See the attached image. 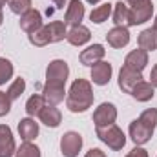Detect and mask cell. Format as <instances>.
<instances>
[{"label":"cell","instance_id":"cell-23","mask_svg":"<svg viewBox=\"0 0 157 157\" xmlns=\"http://www.w3.org/2000/svg\"><path fill=\"white\" fill-rule=\"evenodd\" d=\"M137 44L144 51H154V49H157V29L148 28V29L141 31V35L137 39Z\"/></svg>","mask_w":157,"mask_h":157},{"label":"cell","instance_id":"cell-36","mask_svg":"<svg viewBox=\"0 0 157 157\" xmlns=\"http://www.w3.org/2000/svg\"><path fill=\"white\" fill-rule=\"evenodd\" d=\"M51 2H53V4H55L59 9H62V7L66 6V2H68V0H51Z\"/></svg>","mask_w":157,"mask_h":157},{"label":"cell","instance_id":"cell-4","mask_svg":"<svg viewBox=\"0 0 157 157\" xmlns=\"http://www.w3.org/2000/svg\"><path fill=\"white\" fill-rule=\"evenodd\" d=\"M152 13H154L152 0H144V2H139L135 6H130V28L148 22L152 18Z\"/></svg>","mask_w":157,"mask_h":157},{"label":"cell","instance_id":"cell-37","mask_svg":"<svg viewBox=\"0 0 157 157\" xmlns=\"http://www.w3.org/2000/svg\"><path fill=\"white\" fill-rule=\"evenodd\" d=\"M128 6H135V4H139V2H144V0H124Z\"/></svg>","mask_w":157,"mask_h":157},{"label":"cell","instance_id":"cell-29","mask_svg":"<svg viewBox=\"0 0 157 157\" xmlns=\"http://www.w3.org/2000/svg\"><path fill=\"white\" fill-rule=\"evenodd\" d=\"M13 73H15V68H13L11 60L0 57V86L9 82V78L13 77Z\"/></svg>","mask_w":157,"mask_h":157},{"label":"cell","instance_id":"cell-35","mask_svg":"<svg viewBox=\"0 0 157 157\" xmlns=\"http://www.w3.org/2000/svg\"><path fill=\"white\" fill-rule=\"evenodd\" d=\"M150 84H152L154 88H157V64L152 68V73H150Z\"/></svg>","mask_w":157,"mask_h":157},{"label":"cell","instance_id":"cell-7","mask_svg":"<svg viewBox=\"0 0 157 157\" xmlns=\"http://www.w3.org/2000/svg\"><path fill=\"white\" fill-rule=\"evenodd\" d=\"M117 121V108L112 102H102L95 108L93 112V122L95 126H108V124H115Z\"/></svg>","mask_w":157,"mask_h":157},{"label":"cell","instance_id":"cell-12","mask_svg":"<svg viewBox=\"0 0 157 157\" xmlns=\"http://www.w3.org/2000/svg\"><path fill=\"white\" fill-rule=\"evenodd\" d=\"M112 73H113L112 64L106 60H101L91 66V82L97 86H106L112 80Z\"/></svg>","mask_w":157,"mask_h":157},{"label":"cell","instance_id":"cell-15","mask_svg":"<svg viewBox=\"0 0 157 157\" xmlns=\"http://www.w3.org/2000/svg\"><path fill=\"white\" fill-rule=\"evenodd\" d=\"M106 40L112 48L115 49H122L130 44V31L128 28H121V26H115L112 28L108 33H106Z\"/></svg>","mask_w":157,"mask_h":157},{"label":"cell","instance_id":"cell-13","mask_svg":"<svg viewBox=\"0 0 157 157\" xmlns=\"http://www.w3.org/2000/svg\"><path fill=\"white\" fill-rule=\"evenodd\" d=\"M17 152L13 132L7 124H0V157H13Z\"/></svg>","mask_w":157,"mask_h":157},{"label":"cell","instance_id":"cell-10","mask_svg":"<svg viewBox=\"0 0 157 157\" xmlns=\"http://www.w3.org/2000/svg\"><path fill=\"white\" fill-rule=\"evenodd\" d=\"M104 55H106V49H104L102 44H91V46H88L86 49L80 51L78 60H80L82 66H90V68H91L93 64L101 62V60L104 59Z\"/></svg>","mask_w":157,"mask_h":157},{"label":"cell","instance_id":"cell-40","mask_svg":"<svg viewBox=\"0 0 157 157\" xmlns=\"http://www.w3.org/2000/svg\"><path fill=\"white\" fill-rule=\"evenodd\" d=\"M2 22H4V15H2V9H0V26H2Z\"/></svg>","mask_w":157,"mask_h":157},{"label":"cell","instance_id":"cell-34","mask_svg":"<svg viewBox=\"0 0 157 157\" xmlns=\"http://www.w3.org/2000/svg\"><path fill=\"white\" fill-rule=\"evenodd\" d=\"M84 157H108V155H106L101 148H91L90 152H86V155Z\"/></svg>","mask_w":157,"mask_h":157},{"label":"cell","instance_id":"cell-41","mask_svg":"<svg viewBox=\"0 0 157 157\" xmlns=\"http://www.w3.org/2000/svg\"><path fill=\"white\" fill-rule=\"evenodd\" d=\"M154 29H157V15H155V20H154Z\"/></svg>","mask_w":157,"mask_h":157},{"label":"cell","instance_id":"cell-26","mask_svg":"<svg viewBox=\"0 0 157 157\" xmlns=\"http://www.w3.org/2000/svg\"><path fill=\"white\" fill-rule=\"evenodd\" d=\"M24 91H26V80H24L22 77H18V78H15V80L9 84V88H7L6 93H7V97H9L11 102H13V101H17Z\"/></svg>","mask_w":157,"mask_h":157},{"label":"cell","instance_id":"cell-8","mask_svg":"<svg viewBox=\"0 0 157 157\" xmlns=\"http://www.w3.org/2000/svg\"><path fill=\"white\" fill-rule=\"evenodd\" d=\"M42 95L46 99V104L48 106H57L64 101V97L68 95L66 93V84H60V82H48L44 84L42 88Z\"/></svg>","mask_w":157,"mask_h":157},{"label":"cell","instance_id":"cell-39","mask_svg":"<svg viewBox=\"0 0 157 157\" xmlns=\"http://www.w3.org/2000/svg\"><path fill=\"white\" fill-rule=\"evenodd\" d=\"M6 2H7V0H0V9H2V7L6 6Z\"/></svg>","mask_w":157,"mask_h":157},{"label":"cell","instance_id":"cell-5","mask_svg":"<svg viewBox=\"0 0 157 157\" xmlns=\"http://www.w3.org/2000/svg\"><path fill=\"white\" fill-rule=\"evenodd\" d=\"M128 132H130V139L135 143V146H143V144H146V143L154 137V128L146 126L141 119L132 121Z\"/></svg>","mask_w":157,"mask_h":157},{"label":"cell","instance_id":"cell-2","mask_svg":"<svg viewBox=\"0 0 157 157\" xmlns=\"http://www.w3.org/2000/svg\"><path fill=\"white\" fill-rule=\"evenodd\" d=\"M95 133H97L99 141H102L108 148H112V150H115V152L122 150L124 144H126V135H124V132L119 128L117 124L99 126V128L95 130Z\"/></svg>","mask_w":157,"mask_h":157},{"label":"cell","instance_id":"cell-17","mask_svg":"<svg viewBox=\"0 0 157 157\" xmlns=\"http://www.w3.org/2000/svg\"><path fill=\"white\" fill-rule=\"evenodd\" d=\"M18 135L22 141L31 143L39 137V122H35L33 117H24L18 122Z\"/></svg>","mask_w":157,"mask_h":157},{"label":"cell","instance_id":"cell-11","mask_svg":"<svg viewBox=\"0 0 157 157\" xmlns=\"http://www.w3.org/2000/svg\"><path fill=\"white\" fill-rule=\"evenodd\" d=\"M86 9L84 4L80 0H70L68 7H66V15H64V24L66 26H80V22L84 20Z\"/></svg>","mask_w":157,"mask_h":157},{"label":"cell","instance_id":"cell-27","mask_svg":"<svg viewBox=\"0 0 157 157\" xmlns=\"http://www.w3.org/2000/svg\"><path fill=\"white\" fill-rule=\"evenodd\" d=\"M15 157H40V148L33 143H22L20 148H17Z\"/></svg>","mask_w":157,"mask_h":157},{"label":"cell","instance_id":"cell-16","mask_svg":"<svg viewBox=\"0 0 157 157\" xmlns=\"http://www.w3.org/2000/svg\"><path fill=\"white\" fill-rule=\"evenodd\" d=\"M146 64H148V51H144V49H141V48L130 51V53L126 55V59H124V66H126V68L135 70V71H141V73H143V70L146 68Z\"/></svg>","mask_w":157,"mask_h":157},{"label":"cell","instance_id":"cell-32","mask_svg":"<svg viewBox=\"0 0 157 157\" xmlns=\"http://www.w3.org/2000/svg\"><path fill=\"white\" fill-rule=\"evenodd\" d=\"M11 112V99L7 97L6 91H0V117L7 115Z\"/></svg>","mask_w":157,"mask_h":157},{"label":"cell","instance_id":"cell-25","mask_svg":"<svg viewBox=\"0 0 157 157\" xmlns=\"http://www.w3.org/2000/svg\"><path fill=\"white\" fill-rule=\"evenodd\" d=\"M44 106H48V104H46V99H44L42 93L31 95V97L28 99V102H26V113H28V117H39L40 110H42Z\"/></svg>","mask_w":157,"mask_h":157},{"label":"cell","instance_id":"cell-14","mask_svg":"<svg viewBox=\"0 0 157 157\" xmlns=\"http://www.w3.org/2000/svg\"><path fill=\"white\" fill-rule=\"evenodd\" d=\"M42 26H44V22H42V15L39 9H29L28 13H24L20 17V29L26 31L28 35L39 31Z\"/></svg>","mask_w":157,"mask_h":157},{"label":"cell","instance_id":"cell-20","mask_svg":"<svg viewBox=\"0 0 157 157\" xmlns=\"http://www.w3.org/2000/svg\"><path fill=\"white\" fill-rule=\"evenodd\" d=\"M112 18L115 22V26L121 28H130V6L122 0H119L117 4H113V11H112Z\"/></svg>","mask_w":157,"mask_h":157},{"label":"cell","instance_id":"cell-30","mask_svg":"<svg viewBox=\"0 0 157 157\" xmlns=\"http://www.w3.org/2000/svg\"><path fill=\"white\" fill-rule=\"evenodd\" d=\"M7 6L11 9V13L15 15H24L31 9V0H7Z\"/></svg>","mask_w":157,"mask_h":157},{"label":"cell","instance_id":"cell-33","mask_svg":"<svg viewBox=\"0 0 157 157\" xmlns=\"http://www.w3.org/2000/svg\"><path fill=\"white\" fill-rule=\"evenodd\" d=\"M126 157H148V152L144 148H141V146H135Z\"/></svg>","mask_w":157,"mask_h":157},{"label":"cell","instance_id":"cell-3","mask_svg":"<svg viewBox=\"0 0 157 157\" xmlns=\"http://www.w3.org/2000/svg\"><path fill=\"white\" fill-rule=\"evenodd\" d=\"M82 135L78 132H66L60 137V154L64 157H77L82 150Z\"/></svg>","mask_w":157,"mask_h":157},{"label":"cell","instance_id":"cell-6","mask_svg":"<svg viewBox=\"0 0 157 157\" xmlns=\"http://www.w3.org/2000/svg\"><path fill=\"white\" fill-rule=\"evenodd\" d=\"M70 77V66L66 60H60V59H55L48 64L46 68V80L48 82H60V84H66V80Z\"/></svg>","mask_w":157,"mask_h":157},{"label":"cell","instance_id":"cell-9","mask_svg":"<svg viewBox=\"0 0 157 157\" xmlns=\"http://www.w3.org/2000/svg\"><path fill=\"white\" fill-rule=\"evenodd\" d=\"M141 80H143L141 71L130 70V68H126V66H122V68H121L117 82H119V88L122 90V93H132V90H133Z\"/></svg>","mask_w":157,"mask_h":157},{"label":"cell","instance_id":"cell-38","mask_svg":"<svg viewBox=\"0 0 157 157\" xmlns=\"http://www.w3.org/2000/svg\"><path fill=\"white\" fill-rule=\"evenodd\" d=\"M88 4H91V6H95V4H99V2H102V0H86Z\"/></svg>","mask_w":157,"mask_h":157},{"label":"cell","instance_id":"cell-19","mask_svg":"<svg viewBox=\"0 0 157 157\" xmlns=\"http://www.w3.org/2000/svg\"><path fill=\"white\" fill-rule=\"evenodd\" d=\"M66 40L71 44V46H75V48H80V46H84V44H88L90 40H91V31L86 28V26H73L70 31H68V37Z\"/></svg>","mask_w":157,"mask_h":157},{"label":"cell","instance_id":"cell-21","mask_svg":"<svg viewBox=\"0 0 157 157\" xmlns=\"http://www.w3.org/2000/svg\"><path fill=\"white\" fill-rule=\"evenodd\" d=\"M137 102H148V101H152L154 99V95H155V88L150 84V82H146V80H141L133 90H132V93H130Z\"/></svg>","mask_w":157,"mask_h":157},{"label":"cell","instance_id":"cell-1","mask_svg":"<svg viewBox=\"0 0 157 157\" xmlns=\"http://www.w3.org/2000/svg\"><path fill=\"white\" fill-rule=\"evenodd\" d=\"M93 104V88L91 82L86 78H75L68 95H66V106L71 113H84Z\"/></svg>","mask_w":157,"mask_h":157},{"label":"cell","instance_id":"cell-28","mask_svg":"<svg viewBox=\"0 0 157 157\" xmlns=\"http://www.w3.org/2000/svg\"><path fill=\"white\" fill-rule=\"evenodd\" d=\"M28 39H29V42H31L35 48H44V46H48V44H49V37H48L46 26H42L39 31H35V33L28 35Z\"/></svg>","mask_w":157,"mask_h":157},{"label":"cell","instance_id":"cell-31","mask_svg":"<svg viewBox=\"0 0 157 157\" xmlns=\"http://www.w3.org/2000/svg\"><path fill=\"white\" fill-rule=\"evenodd\" d=\"M139 119H141L146 126H150V128L155 130L157 128V108H148V110H144V112L139 115Z\"/></svg>","mask_w":157,"mask_h":157},{"label":"cell","instance_id":"cell-24","mask_svg":"<svg viewBox=\"0 0 157 157\" xmlns=\"http://www.w3.org/2000/svg\"><path fill=\"white\" fill-rule=\"evenodd\" d=\"M112 11H113V4H110V2L101 4V6H97L95 9H91V13H90V20H91L93 24H104V22L110 18Z\"/></svg>","mask_w":157,"mask_h":157},{"label":"cell","instance_id":"cell-18","mask_svg":"<svg viewBox=\"0 0 157 157\" xmlns=\"http://www.w3.org/2000/svg\"><path fill=\"white\" fill-rule=\"evenodd\" d=\"M39 121L48 128H59L62 122V113L57 106H44L39 113Z\"/></svg>","mask_w":157,"mask_h":157},{"label":"cell","instance_id":"cell-22","mask_svg":"<svg viewBox=\"0 0 157 157\" xmlns=\"http://www.w3.org/2000/svg\"><path fill=\"white\" fill-rule=\"evenodd\" d=\"M46 31H48V37H49V44H55V42H60L68 37V29H66V24L62 20H53L46 26Z\"/></svg>","mask_w":157,"mask_h":157}]
</instances>
